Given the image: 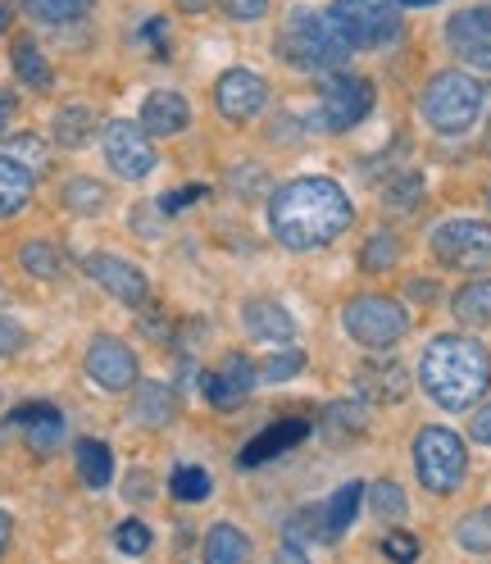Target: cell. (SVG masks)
I'll use <instances>...</instances> for the list:
<instances>
[{"label":"cell","mask_w":491,"mask_h":564,"mask_svg":"<svg viewBox=\"0 0 491 564\" xmlns=\"http://www.w3.org/2000/svg\"><path fill=\"white\" fill-rule=\"evenodd\" d=\"M350 219H356L350 196L332 178H296L277 187L269 200V228L292 251H314V246L337 241Z\"/></svg>","instance_id":"cell-1"},{"label":"cell","mask_w":491,"mask_h":564,"mask_svg":"<svg viewBox=\"0 0 491 564\" xmlns=\"http://www.w3.org/2000/svg\"><path fill=\"white\" fill-rule=\"evenodd\" d=\"M418 382L441 410H469L491 387V356L473 337H437L418 360Z\"/></svg>","instance_id":"cell-2"},{"label":"cell","mask_w":491,"mask_h":564,"mask_svg":"<svg viewBox=\"0 0 491 564\" xmlns=\"http://www.w3.org/2000/svg\"><path fill=\"white\" fill-rule=\"evenodd\" d=\"M283 51H287L292 64L309 68V74H314V68H337L350 55L346 37H341L337 23H332V14H314V10H296L287 19Z\"/></svg>","instance_id":"cell-3"},{"label":"cell","mask_w":491,"mask_h":564,"mask_svg":"<svg viewBox=\"0 0 491 564\" xmlns=\"http://www.w3.org/2000/svg\"><path fill=\"white\" fill-rule=\"evenodd\" d=\"M328 14L350 51L388 46L401 32V0H337Z\"/></svg>","instance_id":"cell-4"},{"label":"cell","mask_w":491,"mask_h":564,"mask_svg":"<svg viewBox=\"0 0 491 564\" xmlns=\"http://www.w3.org/2000/svg\"><path fill=\"white\" fill-rule=\"evenodd\" d=\"M482 115V83L478 78H465V74H437L424 91V119L455 137V132H465L473 128V119Z\"/></svg>","instance_id":"cell-5"},{"label":"cell","mask_w":491,"mask_h":564,"mask_svg":"<svg viewBox=\"0 0 491 564\" xmlns=\"http://www.w3.org/2000/svg\"><path fill=\"white\" fill-rule=\"evenodd\" d=\"M414 469H418V478H424V487L437 491V497L455 491V487L465 482V469H469V455H465L460 433H450V429H424V433L414 437Z\"/></svg>","instance_id":"cell-6"},{"label":"cell","mask_w":491,"mask_h":564,"mask_svg":"<svg viewBox=\"0 0 491 564\" xmlns=\"http://www.w3.org/2000/svg\"><path fill=\"white\" fill-rule=\"evenodd\" d=\"M341 328L350 333V341H360L369 350H388L405 337L410 319L392 296H360L341 310Z\"/></svg>","instance_id":"cell-7"},{"label":"cell","mask_w":491,"mask_h":564,"mask_svg":"<svg viewBox=\"0 0 491 564\" xmlns=\"http://www.w3.org/2000/svg\"><path fill=\"white\" fill-rule=\"evenodd\" d=\"M100 147H105V164H110L128 183H142L146 173L155 169V147H151V137H146L142 123H128V119L105 123Z\"/></svg>","instance_id":"cell-8"},{"label":"cell","mask_w":491,"mask_h":564,"mask_svg":"<svg viewBox=\"0 0 491 564\" xmlns=\"http://www.w3.org/2000/svg\"><path fill=\"white\" fill-rule=\"evenodd\" d=\"M433 256L450 269H487L491 264V224L450 219L433 232Z\"/></svg>","instance_id":"cell-9"},{"label":"cell","mask_w":491,"mask_h":564,"mask_svg":"<svg viewBox=\"0 0 491 564\" xmlns=\"http://www.w3.org/2000/svg\"><path fill=\"white\" fill-rule=\"evenodd\" d=\"M373 115V83L360 74H332L324 83V128L346 132Z\"/></svg>","instance_id":"cell-10"},{"label":"cell","mask_w":491,"mask_h":564,"mask_svg":"<svg viewBox=\"0 0 491 564\" xmlns=\"http://www.w3.org/2000/svg\"><path fill=\"white\" fill-rule=\"evenodd\" d=\"M83 269H87V278L96 282V288H105L123 305H146L151 301V282H146V273L137 269L132 260H119L110 251H96V256L83 260Z\"/></svg>","instance_id":"cell-11"},{"label":"cell","mask_w":491,"mask_h":564,"mask_svg":"<svg viewBox=\"0 0 491 564\" xmlns=\"http://www.w3.org/2000/svg\"><path fill=\"white\" fill-rule=\"evenodd\" d=\"M87 378L105 392H128L137 382V356L132 346H123L119 337H96L87 346Z\"/></svg>","instance_id":"cell-12"},{"label":"cell","mask_w":491,"mask_h":564,"mask_svg":"<svg viewBox=\"0 0 491 564\" xmlns=\"http://www.w3.org/2000/svg\"><path fill=\"white\" fill-rule=\"evenodd\" d=\"M446 42L473 68H491V10H465L446 23Z\"/></svg>","instance_id":"cell-13"},{"label":"cell","mask_w":491,"mask_h":564,"mask_svg":"<svg viewBox=\"0 0 491 564\" xmlns=\"http://www.w3.org/2000/svg\"><path fill=\"white\" fill-rule=\"evenodd\" d=\"M264 78L251 74V68H228L215 87V100H219V115L223 119H251L264 110Z\"/></svg>","instance_id":"cell-14"},{"label":"cell","mask_w":491,"mask_h":564,"mask_svg":"<svg viewBox=\"0 0 491 564\" xmlns=\"http://www.w3.org/2000/svg\"><path fill=\"white\" fill-rule=\"evenodd\" d=\"M255 382H260V369H255L251 360L228 356V360H223V369H209V373L200 378V392H205V401H209V405L232 410L246 392H251Z\"/></svg>","instance_id":"cell-15"},{"label":"cell","mask_w":491,"mask_h":564,"mask_svg":"<svg viewBox=\"0 0 491 564\" xmlns=\"http://www.w3.org/2000/svg\"><path fill=\"white\" fill-rule=\"evenodd\" d=\"M241 324L246 333H251L255 341H269V346H287L296 337V324H292V314L269 301V296H255V301H246L241 305Z\"/></svg>","instance_id":"cell-16"},{"label":"cell","mask_w":491,"mask_h":564,"mask_svg":"<svg viewBox=\"0 0 491 564\" xmlns=\"http://www.w3.org/2000/svg\"><path fill=\"white\" fill-rule=\"evenodd\" d=\"M10 423H14V429H23L28 446L37 451V455H51V451L59 446V437H64V414H59L55 405H46V401L19 405V410L10 414Z\"/></svg>","instance_id":"cell-17"},{"label":"cell","mask_w":491,"mask_h":564,"mask_svg":"<svg viewBox=\"0 0 491 564\" xmlns=\"http://www.w3.org/2000/svg\"><path fill=\"white\" fill-rule=\"evenodd\" d=\"M192 123V105L178 91H151L142 100V128L151 137H178Z\"/></svg>","instance_id":"cell-18"},{"label":"cell","mask_w":491,"mask_h":564,"mask_svg":"<svg viewBox=\"0 0 491 564\" xmlns=\"http://www.w3.org/2000/svg\"><path fill=\"white\" fill-rule=\"evenodd\" d=\"M309 437V423L305 419H283V423H269V429L241 451V465L251 469V465H264V460H273V455H283V451H292L296 442H305Z\"/></svg>","instance_id":"cell-19"},{"label":"cell","mask_w":491,"mask_h":564,"mask_svg":"<svg viewBox=\"0 0 491 564\" xmlns=\"http://www.w3.org/2000/svg\"><path fill=\"white\" fill-rule=\"evenodd\" d=\"M360 501H364V482H346V487H337L332 497H328V506H319V519H324V542H337L350 523H356V510H360Z\"/></svg>","instance_id":"cell-20"},{"label":"cell","mask_w":491,"mask_h":564,"mask_svg":"<svg viewBox=\"0 0 491 564\" xmlns=\"http://www.w3.org/2000/svg\"><path fill=\"white\" fill-rule=\"evenodd\" d=\"M205 564H251V538L232 523H215L205 533Z\"/></svg>","instance_id":"cell-21"},{"label":"cell","mask_w":491,"mask_h":564,"mask_svg":"<svg viewBox=\"0 0 491 564\" xmlns=\"http://www.w3.org/2000/svg\"><path fill=\"white\" fill-rule=\"evenodd\" d=\"M360 392L369 401H401L405 397V373L396 360H369L360 365Z\"/></svg>","instance_id":"cell-22"},{"label":"cell","mask_w":491,"mask_h":564,"mask_svg":"<svg viewBox=\"0 0 491 564\" xmlns=\"http://www.w3.org/2000/svg\"><path fill=\"white\" fill-rule=\"evenodd\" d=\"M32 200V169L0 155V219L19 215V209Z\"/></svg>","instance_id":"cell-23"},{"label":"cell","mask_w":491,"mask_h":564,"mask_svg":"<svg viewBox=\"0 0 491 564\" xmlns=\"http://www.w3.org/2000/svg\"><path fill=\"white\" fill-rule=\"evenodd\" d=\"M78 478L87 482V487H110V478H114V455H110V446H105L100 437H83L78 442Z\"/></svg>","instance_id":"cell-24"},{"label":"cell","mask_w":491,"mask_h":564,"mask_svg":"<svg viewBox=\"0 0 491 564\" xmlns=\"http://www.w3.org/2000/svg\"><path fill=\"white\" fill-rule=\"evenodd\" d=\"M10 59H14V74L32 87V91H46L55 78H51V64H46V55L37 51V42L32 37H19L14 42V51H10Z\"/></svg>","instance_id":"cell-25"},{"label":"cell","mask_w":491,"mask_h":564,"mask_svg":"<svg viewBox=\"0 0 491 564\" xmlns=\"http://www.w3.org/2000/svg\"><path fill=\"white\" fill-rule=\"evenodd\" d=\"M455 319L473 324V328L491 324V278H478V282H469V288L455 292Z\"/></svg>","instance_id":"cell-26"},{"label":"cell","mask_w":491,"mask_h":564,"mask_svg":"<svg viewBox=\"0 0 491 564\" xmlns=\"http://www.w3.org/2000/svg\"><path fill=\"white\" fill-rule=\"evenodd\" d=\"M91 128H96V115L87 110V105H64V110L55 115V141L64 151H78L91 137Z\"/></svg>","instance_id":"cell-27"},{"label":"cell","mask_w":491,"mask_h":564,"mask_svg":"<svg viewBox=\"0 0 491 564\" xmlns=\"http://www.w3.org/2000/svg\"><path fill=\"white\" fill-rule=\"evenodd\" d=\"M132 414L142 419V423H168L173 419V392L168 387H160V382H146V387H137V405H132Z\"/></svg>","instance_id":"cell-28"},{"label":"cell","mask_w":491,"mask_h":564,"mask_svg":"<svg viewBox=\"0 0 491 564\" xmlns=\"http://www.w3.org/2000/svg\"><path fill=\"white\" fill-rule=\"evenodd\" d=\"M19 264H23L32 278H59V273H64V256L55 251L51 241H23V246H19Z\"/></svg>","instance_id":"cell-29"},{"label":"cell","mask_w":491,"mask_h":564,"mask_svg":"<svg viewBox=\"0 0 491 564\" xmlns=\"http://www.w3.org/2000/svg\"><path fill=\"white\" fill-rule=\"evenodd\" d=\"M87 6L91 0H23V10L37 19V23H74V19H83L87 14Z\"/></svg>","instance_id":"cell-30"},{"label":"cell","mask_w":491,"mask_h":564,"mask_svg":"<svg viewBox=\"0 0 491 564\" xmlns=\"http://www.w3.org/2000/svg\"><path fill=\"white\" fill-rule=\"evenodd\" d=\"M209 487H215V482H209V474L200 465H178V469H173V478H168V491L178 501H205Z\"/></svg>","instance_id":"cell-31"},{"label":"cell","mask_w":491,"mask_h":564,"mask_svg":"<svg viewBox=\"0 0 491 564\" xmlns=\"http://www.w3.org/2000/svg\"><path fill=\"white\" fill-rule=\"evenodd\" d=\"M455 538H460L465 551L487 555V551H491V510H473V514H465V523L455 528Z\"/></svg>","instance_id":"cell-32"},{"label":"cell","mask_w":491,"mask_h":564,"mask_svg":"<svg viewBox=\"0 0 491 564\" xmlns=\"http://www.w3.org/2000/svg\"><path fill=\"white\" fill-rule=\"evenodd\" d=\"M64 205L74 209V215H96V209H105V187L91 178H74L64 187Z\"/></svg>","instance_id":"cell-33"},{"label":"cell","mask_w":491,"mask_h":564,"mask_svg":"<svg viewBox=\"0 0 491 564\" xmlns=\"http://www.w3.org/2000/svg\"><path fill=\"white\" fill-rule=\"evenodd\" d=\"M369 506H373V514H382V519H401V514H405V491H401L392 478H382V482L369 487Z\"/></svg>","instance_id":"cell-34"},{"label":"cell","mask_w":491,"mask_h":564,"mask_svg":"<svg viewBox=\"0 0 491 564\" xmlns=\"http://www.w3.org/2000/svg\"><path fill=\"white\" fill-rule=\"evenodd\" d=\"M114 546H119L123 555H146V551H151V528H146L142 519H123V523L114 528Z\"/></svg>","instance_id":"cell-35"},{"label":"cell","mask_w":491,"mask_h":564,"mask_svg":"<svg viewBox=\"0 0 491 564\" xmlns=\"http://www.w3.org/2000/svg\"><path fill=\"white\" fill-rule=\"evenodd\" d=\"M301 369H305L301 350H283V356H273V360L260 365V382H292Z\"/></svg>","instance_id":"cell-36"},{"label":"cell","mask_w":491,"mask_h":564,"mask_svg":"<svg viewBox=\"0 0 491 564\" xmlns=\"http://www.w3.org/2000/svg\"><path fill=\"white\" fill-rule=\"evenodd\" d=\"M396 256H401V241H396V237H388V232H378V237L364 246V256H360V260H364V269H373V273H378V269H388Z\"/></svg>","instance_id":"cell-37"},{"label":"cell","mask_w":491,"mask_h":564,"mask_svg":"<svg viewBox=\"0 0 491 564\" xmlns=\"http://www.w3.org/2000/svg\"><path fill=\"white\" fill-rule=\"evenodd\" d=\"M219 6H223V14L237 19V23H255V19L269 14V0H219Z\"/></svg>","instance_id":"cell-38"},{"label":"cell","mask_w":491,"mask_h":564,"mask_svg":"<svg viewBox=\"0 0 491 564\" xmlns=\"http://www.w3.org/2000/svg\"><path fill=\"white\" fill-rule=\"evenodd\" d=\"M382 551H388L396 564H414V560H418V538H410V533H388V538H382Z\"/></svg>","instance_id":"cell-39"},{"label":"cell","mask_w":491,"mask_h":564,"mask_svg":"<svg viewBox=\"0 0 491 564\" xmlns=\"http://www.w3.org/2000/svg\"><path fill=\"white\" fill-rule=\"evenodd\" d=\"M6 151H10V160L28 164V169L46 160V155H42V141H37V137H14V141H10V147H6Z\"/></svg>","instance_id":"cell-40"},{"label":"cell","mask_w":491,"mask_h":564,"mask_svg":"<svg viewBox=\"0 0 491 564\" xmlns=\"http://www.w3.org/2000/svg\"><path fill=\"white\" fill-rule=\"evenodd\" d=\"M200 196H205V187H200V183H192V187H183V192L164 196V200H160V209H164V215H178L183 205H192V200H200Z\"/></svg>","instance_id":"cell-41"},{"label":"cell","mask_w":491,"mask_h":564,"mask_svg":"<svg viewBox=\"0 0 491 564\" xmlns=\"http://www.w3.org/2000/svg\"><path fill=\"white\" fill-rule=\"evenodd\" d=\"M19 346H23V328H19L14 319H0V360L14 356Z\"/></svg>","instance_id":"cell-42"},{"label":"cell","mask_w":491,"mask_h":564,"mask_svg":"<svg viewBox=\"0 0 491 564\" xmlns=\"http://www.w3.org/2000/svg\"><path fill=\"white\" fill-rule=\"evenodd\" d=\"M473 442L491 446V405H482V410L473 414Z\"/></svg>","instance_id":"cell-43"},{"label":"cell","mask_w":491,"mask_h":564,"mask_svg":"<svg viewBox=\"0 0 491 564\" xmlns=\"http://www.w3.org/2000/svg\"><path fill=\"white\" fill-rule=\"evenodd\" d=\"M396 187H401V192H388V200H392V205H410V200L418 196V178H401Z\"/></svg>","instance_id":"cell-44"},{"label":"cell","mask_w":491,"mask_h":564,"mask_svg":"<svg viewBox=\"0 0 491 564\" xmlns=\"http://www.w3.org/2000/svg\"><path fill=\"white\" fill-rule=\"evenodd\" d=\"M273 564H309V560H305V551H301L296 542H287L283 551H277V555H273Z\"/></svg>","instance_id":"cell-45"},{"label":"cell","mask_w":491,"mask_h":564,"mask_svg":"<svg viewBox=\"0 0 491 564\" xmlns=\"http://www.w3.org/2000/svg\"><path fill=\"white\" fill-rule=\"evenodd\" d=\"M10 538H14V519L0 510V560H6V551H10Z\"/></svg>","instance_id":"cell-46"},{"label":"cell","mask_w":491,"mask_h":564,"mask_svg":"<svg viewBox=\"0 0 491 564\" xmlns=\"http://www.w3.org/2000/svg\"><path fill=\"white\" fill-rule=\"evenodd\" d=\"M10 28V6H0V32Z\"/></svg>","instance_id":"cell-47"},{"label":"cell","mask_w":491,"mask_h":564,"mask_svg":"<svg viewBox=\"0 0 491 564\" xmlns=\"http://www.w3.org/2000/svg\"><path fill=\"white\" fill-rule=\"evenodd\" d=\"M401 6H437V0H401Z\"/></svg>","instance_id":"cell-48"},{"label":"cell","mask_w":491,"mask_h":564,"mask_svg":"<svg viewBox=\"0 0 491 564\" xmlns=\"http://www.w3.org/2000/svg\"><path fill=\"white\" fill-rule=\"evenodd\" d=\"M0 301H6V282H0Z\"/></svg>","instance_id":"cell-49"},{"label":"cell","mask_w":491,"mask_h":564,"mask_svg":"<svg viewBox=\"0 0 491 564\" xmlns=\"http://www.w3.org/2000/svg\"><path fill=\"white\" fill-rule=\"evenodd\" d=\"M487 205H491V192H487Z\"/></svg>","instance_id":"cell-50"},{"label":"cell","mask_w":491,"mask_h":564,"mask_svg":"<svg viewBox=\"0 0 491 564\" xmlns=\"http://www.w3.org/2000/svg\"><path fill=\"white\" fill-rule=\"evenodd\" d=\"M0 123H6V119H0Z\"/></svg>","instance_id":"cell-51"}]
</instances>
